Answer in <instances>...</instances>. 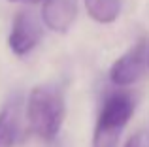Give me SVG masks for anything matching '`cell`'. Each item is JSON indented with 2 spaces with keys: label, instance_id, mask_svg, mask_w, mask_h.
Masks as SVG:
<instances>
[{
  "label": "cell",
  "instance_id": "8992f818",
  "mask_svg": "<svg viewBox=\"0 0 149 147\" xmlns=\"http://www.w3.org/2000/svg\"><path fill=\"white\" fill-rule=\"evenodd\" d=\"M21 130V98H10L0 110V147H13Z\"/></svg>",
  "mask_w": 149,
  "mask_h": 147
},
{
  "label": "cell",
  "instance_id": "6da1fadb",
  "mask_svg": "<svg viewBox=\"0 0 149 147\" xmlns=\"http://www.w3.org/2000/svg\"><path fill=\"white\" fill-rule=\"evenodd\" d=\"M66 104L62 91L57 85H38L26 100V121L38 138L51 141L61 132L64 123Z\"/></svg>",
  "mask_w": 149,
  "mask_h": 147
},
{
  "label": "cell",
  "instance_id": "ba28073f",
  "mask_svg": "<svg viewBox=\"0 0 149 147\" xmlns=\"http://www.w3.org/2000/svg\"><path fill=\"white\" fill-rule=\"evenodd\" d=\"M125 147H143V144H142V134H134L132 138H128L127 144H125Z\"/></svg>",
  "mask_w": 149,
  "mask_h": 147
},
{
  "label": "cell",
  "instance_id": "52a82bcc",
  "mask_svg": "<svg viewBox=\"0 0 149 147\" xmlns=\"http://www.w3.org/2000/svg\"><path fill=\"white\" fill-rule=\"evenodd\" d=\"M87 11L96 23H113L119 15V0H85Z\"/></svg>",
  "mask_w": 149,
  "mask_h": 147
},
{
  "label": "cell",
  "instance_id": "9c48e42d",
  "mask_svg": "<svg viewBox=\"0 0 149 147\" xmlns=\"http://www.w3.org/2000/svg\"><path fill=\"white\" fill-rule=\"evenodd\" d=\"M29 2H40V0H29Z\"/></svg>",
  "mask_w": 149,
  "mask_h": 147
},
{
  "label": "cell",
  "instance_id": "7a4b0ae2",
  "mask_svg": "<svg viewBox=\"0 0 149 147\" xmlns=\"http://www.w3.org/2000/svg\"><path fill=\"white\" fill-rule=\"evenodd\" d=\"M134 113V100L127 92H111L102 104L93 134V147H117L119 136Z\"/></svg>",
  "mask_w": 149,
  "mask_h": 147
},
{
  "label": "cell",
  "instance_id": "3957f363",
  "mask_svg": "<svg viewBox=\"0 0 149 147\" xmlns=\"http://www.w3.org/2000/svg\"><path fill=\"white\" fill-rule=\"evenodd\" d=\"M147 66V42L142 40L113 62L109 70V79L119 87H127V85L136 83L146 74Z\"/></svg>",
  "mask_w": 149,
  "mask_h": 147
},
{
  "label": "cell",
  "instance_id": "5b68a950",
  "mask_svg": "<svg viewBox=\"0 0 149 147\" xmlns=\"http://www.w3.org/2000/svg\"><path fill=\"white\" fill-rule=\"evenodd\" d=\"M77 15L76 0H44L42 17L44 23L55 32H66Z\"/></svg>",
  "mask_w": 149,
  "mask_h": 147
},
{
  "label": "cell",
  "instance_id": "30bf717a",
  "mask_svg": "<svg viewBox=\"0 0 149 147\" xmlns=\"http://www.w3.org/2000/svg\"><path fill=\"white\" fill-rule=\"evenodd\" d=\"M147 62H149V55H147Z\"/></svg>",
  "mask_w": 149,
  "mask_h": 147
},
{
  "label": "cell",
  "instance_id": "277c9868",
  "mask_svg": "<svg viewBox=\"0 0 149 147\" xmlns=\"http://www.w3.org/2000/svg\"><path fill=\"white\" fill-rule=\"evenodd\" d=\"M40 38H42V26L38 17L30 10L19 11L13 19V26H11L10 38H8L10 49L15 55L23 57L36 47Z\"/></svg>",
  "mask_w": 149,
  "mask_h": 147
}]
</instances>
